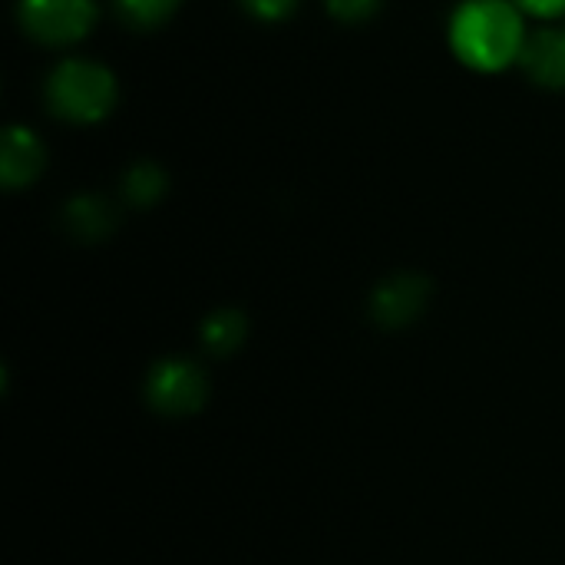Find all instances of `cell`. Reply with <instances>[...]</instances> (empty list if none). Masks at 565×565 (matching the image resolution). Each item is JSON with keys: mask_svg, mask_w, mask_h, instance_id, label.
Here are the masks:
<instances>
[{"mask_svg": "<svg viewBox=\"0 0 565 565\" xmlns=\"http://www.w3.org/2000/svg\"><path fill=\"white\" fill-rule=\"evenodd\" d=\"M516 10L533 23H563L565 0H513Z\"/></svg>", "mask_w": 565, "mask_h": 565, "instance_id": "obj_14", "label": "cell"}, {"mask_svg": "<svg viewBox=\"0 0 565 565\" xmlns=\"http://www.w3.org/2000/svg\"><path fill=\"white\" fill-rule=\"evenodd\" d=\"M427 301H430V281L417 271H397L374 288L371 318L387 331H401L424 315Z\"/></svg>", "mask_w": 565, "mask_h": 565, "instance_id": "obj_5", "label": "cell"}, {"mask_svg": "<svg viewBox=\"0 0 565 565\" xmlns=\"http://www.w3.org/2000/svg\"><path fill=\"white\" fill-rule=\"evenodd\" d=\"M235 3L242 7L245 17H252L255 23H268V26L291 20L301 7V0H235Z\"/></svg>", "mask_w": 565, "mask_h": 565, "instance_id": "obj_13", "label": "cell"}, {"mask_svg": "<svg viewBox=\"0 0 565 565\" xmlns=\"http://www.w3.org/2000/svg\"><path fill=\"white\" fill-rule=\"evenodd\" d=\"M119 225V212L116 205L99 195V192H79V195H70L66 205H63V228L83 242V245H93V242H103L116 232Z\"/></svg>", "mask_w": 565, "mask_h": 565, "instance_id": "obj_8", "label": "cell"}, {"mask_svg": "<svg viewBox=\"0 0 565 565\" xmlns=\"http://www.w3.org/2000/svg\"><path fill=\"white\" fill-rule=\"evenodd\" d=\"M387 0H324V10L341 26H364L381 17Z\"/></svg>", "mask_w": 565, "mask_h": 565, "instance_id": "obj_12", "label": "cell"}, {"mask_svg": "<svg viewBox=\"0 0 565 565\" xmlns=\"http://www.w3.org/2000/svg\"><path fill=\"white\" fill-rule=\"evenodd\" d=\"M205 397H209L205 374L192 361L166 358L146 377V401H149L152 411H159L166 417L195 414V411H202Z\"/></svg>", "mask_w": 565, "mask_h": 565, "instance_id": "obj_4", "label": "cell"}, {"mask_svg": "<svg viewBox=\"0 0 565 565\" xmlns=\"http://www.w3.org/2000/svg\"><path fill=\"white\" fill-rule=\"evenodd\" d=\"M185 0H113L116 17L132 30H159L166 26Z\"/></svg>", "mask_w": 565, "mask_h": 565, "instance_id": "obj_11", "label": "cell"}, {"mask_svg": "<svg viewBox=\"0 0 565 565\" xmlns=\"http://www.w3.org/2000/svg\"><path fill=\"white\" fill-rule=\"evenodd\" d=\"M46 169V142L23 122H10L0 136V185L7 192L30 189Z\"/></svg>", "mask_w": 565, "mask_h": 565, "instance_id": "obj_6", "label": "cell"}, {"mask_svg": "<svg viewBox=\"0 0 565 565\" xmlns=\"http://www.w3.org/2000/svg\"><path fill=\"white\" fill-rule=\"evenodd\" d=\"M43 106L66 126H96L119 106L116 73L93 56H60L43 76Z\"/></svg>", "mask_w": 565, "mask_h": 565, "instance_id": "obj_2", "label": "cell"}, {"mask_svg": "<svg viewBox=\"0 0 565 565\" xmlns=\"http://www.w3.org/2000/svg\"><path fill=\"white\" fill-rule=\"evenodd\" d=\"M199 334H202V348L209 354L228 358V354H235L245 344V338H248V318L242 311H235V308H222V311H215V315H209L202 321V331Z\"/></svg>", "mask_w": 565, "mask_h": 565, "instance_id": "obj_10", "label": "cell"}, {"mask_svg": "<svg viewBox=\"0 0 565 565\" xmlns=\"http://www.w3.org/2000/svg\"><path fill=\"white\" fill-rule=\"evenodd\" d=\"M563 23H565V20H563Z\"/></svg>", "mask_w": 565, "mask_h": 565, "instance_id": "obj_15", "label": "cell"}, {"mask_svg": "<svg viewBox=\"0 0 565 565\" xmlns=\"http://www.w3.org/2000/svg\"><path fill=\"white\" fill-rule=\"evenodd\" d=\"M13 20L20 33L43 50H73L99 23L96 0H17Z\"/></svg>", "mask_w": 565, "mask_h": 565, "instance_id": "obj_3", "label": "cell"}, {"mask_svg": "<svg viewBox=\"0 0 565 565\" xmlns=\"http://www.w3.org/2000/svg\"><path fill=\"white\" fill-rule=\"evenodd\" d=\"M520 70L543 89H565V23H536L530 30Z\"/></svg>", "mask_w": 565, "mask_h": 565, "instance_id": "obj_7", "label": "cell"}, {"mask_svg": "<svg viewBox=\"0 0 565 565\" xmlns=\"http://www.w3.org/2000/svg\"><path fill=\"white\" fill-rule=\"evenodd\" d=\"M530 30L513 0H457L447 17V46L460 66L493 76L520 66Z\"/></svg>", "mask_w": 565, "mask_h": 565, "instance_id": "obj_1", "label": "cell"}, {"mask_svg": "<svg viewBox=\"0 0 565 565\" xmlns=\"http://www.w3.org/2000/svg\"><path fill=\"white\" fill-rule=\"evenodd\" d=\"M166 192H169V172L152 159H136L132 166H126L119 179V195L132 209H152L166 199Z\"/></svg>", "mask_w": 565, "mask_h": 565, "instance_id": "obj_9", "label": "cell"}]
</instances>
